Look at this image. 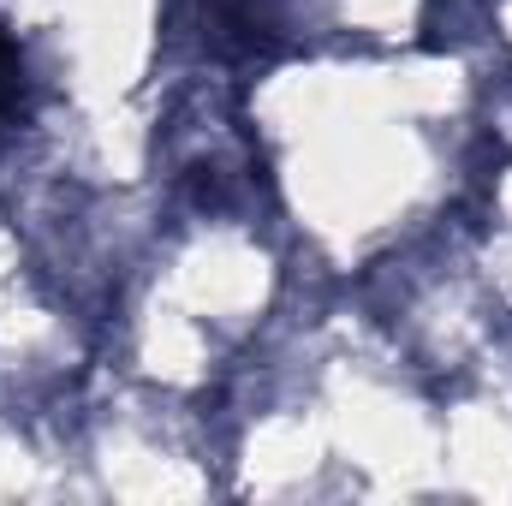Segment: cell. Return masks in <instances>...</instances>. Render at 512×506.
<instances>
[{"mask_svg": "<svg viewBox=\"0 0 512 506\" xmlns=\"http://www.w3.org/2000/svg\"><path fill=\"white\" fill-rule=\"evenodd\" d=\"M18 90H24V60H18V42L0 30V114L18 108Z\"/></svg>", "mask_w": 512, "mask_h": 506, "instance_id": "obj_1", "label": "cell"}]
</instances>
